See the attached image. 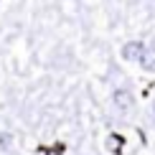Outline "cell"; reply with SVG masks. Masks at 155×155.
<instances>
[{"label":"cell","instance_id":"obj_1","mask_svg":"<svg viewBox=\"0 0 155 155\" xmlns=\"http://www.w3.org/2000/svg\"><path fill=\"white\" fill-rule=\"evenodd\" d=\"M143 51H145V46L140 41H130V43L122 46V59H125V61H140Z\"/></svg>","mask_w":155,"mask_h":155},{"label":"cell","instance_id":"obj_2","mask_svg":"<svg viewBox=\"0 0 155 155\" xmlns=\"http://www.w3.org/2000/svg\"><path fill=\"white\" fill-rule=\"evenodd\" d=\"M140 66H143L145 71H155V46H147L143 51V56H140Z\"/></svg>","mask_w":155,"mask_h":155},{"label":"cell","instance_id":"obj_3","mask_svg":"<svg viewBox=\"0 0 155 155\" xmlns=\"http://www.w3.org/2000/svg\"><path fill=\"white\" fill-rule=\"evenodd\" d=\"M114 104L120 109H130L132 107V94L125 92V89H117V92H114Z\"/></svg>","mask_w":155,"mask_h":155},{"label":"cell","instance_id":"obj_4","mask_svg":"<svg viewBox=\"0 0 155 155\" xmlns=\"http://www.w3.org/2000/svg\"><path fill=\"white\" fill-rule=\"evenodd\" d=\"M10 143H13V137H10L8 132H3V135H0V147H10Z\"/></svg>","mask_w":155,"mask_h":155},{"label":"cell","instance_id":"obj_5","mask_svg":"<svg viewBox=\"0 0 155 155\" xmlns=\"http://www.w3.org/2000/svg\"><path fill=\"white\" fill-rule=\"evenodd\" d=\"M153 109H155V104H153Z\"/></svg>","mask_w":155,"mask_h":155}]
</instances>
